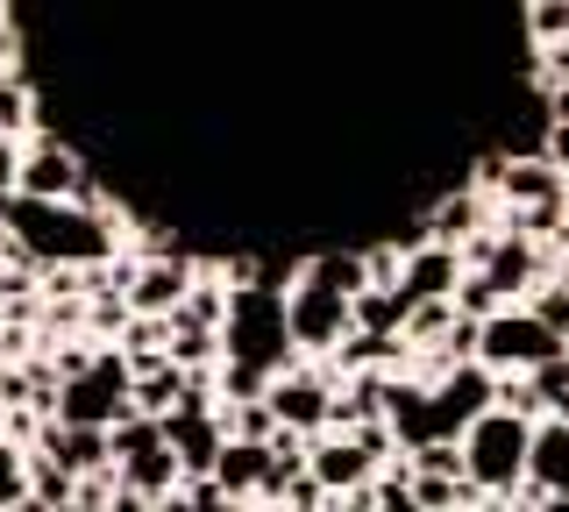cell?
Wrapping results in <instances>:
<instances>
[{
	"instance_id": "5",
	"label": "cell",
	"mask_w": 569,
	"mask_h": 512,
	"mask_svg": "<svg viewBox=\"0 0 569 512\" xmlns=\"http://www.w3.org/2000/svg\"><path fill=\"white\" fill-rule=\"evenodd\" d=\"M556 357H569L562 334H548L533 321V307H506L498 321H485V349H477V363L491 370V378H533V370H548Z\"/></svg>"
},
{
	"instance_id": "4",
	"label": "cell",
	"mask_w": 569,
	"mask_h": 512,
	"mask_svg": "<svg viewBox=\"0 0 569 512\" xmlns=\"http://www.w3.org/2000/svg\"><path fill=\"white\" fill-rule=\"evenodd\" d=\"M129 413H136V363L121 357V349H107V357L79 363V378H64V392H58V420H64V428H100V434H114Z\"/></svg>"
},
{
	"instance_id": "10",
	"label": "cell",
	"mask_w": 569,
	"mask_h": 512,
	"mask_svg": "<svg viewBox=\"0 0 569 512\" xmlns=\"http://www.w3.org/2000/svg\"><path fill=\"white\" fill-rule=\"evenodd\" d=\"M164 449L178 455V470H186L192 484H207L213 463H221V449H228L221 413H207V405H186V413H171V420H164Z\"/></svg>"
},
{
	"instance_id": "14",
	"label": "cell",
	"mask_w": 569,
	"mask_h": 512,
	"mask_svg": "<svg viewBox=\"0 0 569 512\" xmlns=\"http://www.w3.org/2000/svg\"><path fill=\"white\" fill-rule=\"evenodd\" d=\"M43 455H50L58 470H71V476L114 470V449H107V434H100V428H64V420H50V428H43Z\"/></svg>"
},
{
	"instance_id": "1",
	"label": "cell",
	"mask_w": 569,
	"mask_h": 512,
	"mask_svg": "<svg viewBox=\"0 0 569 512\" xmlns=\"http://www.w3.org/2000/svg\"><path fill=\"white\" fill-rule=\"evenodd\" d=\"M0 221H8L22 263H107L121 242V221L107 207H50V200H0Z\"/></svg>"
},
{
	"instance_id": "19",
	"label": "cell",
	"mask_w": 569,
	"mask_h": 512,
	"mask_svg": "<svg viewBox=\"0 0 569 512\" xmlns=\"http://www.w3.org/2000/svg\"><path fill=\"white\" fill-rule=\"evenodd\" d=\"M29 114H36V100H29V86L14 79L8 93H0V143H14V135L29 129Z\"/></svg>"
},
{
	"instance_id": "2",
	"label": "cell",
	"mask_w": 569,
	"mask_h": 512,
	"mask_svg": "<svg viewBox=\"0 0 569 512\" xmlns=\"http://www.w3.org/2000/svg\"><path fill=\"white\" fill-rule=\"evenodd\" d=\"M221 357L263 370V378H284V363H292V299L257 292V285L236 292L228 299V328H221Z\"/></svg>"
},
{
	"instance_id": "20",
	"label": "cell",
	"mask_w": 569,
	"mask_h": 512,
	"mask_svg": "<svg viewBox=\"0 0 569 512\" xmlns=\"http://www.w3.org/2000/svg\"><path fill=\"white\" fill-rule=\"evenodd\" d=\"M527 307H533V321H541L548 334H562V342H569V285H548V292H533Z\"/></svg>"
},
{
	"instance_id": "21",
	"label": "cell",
	"mask_w": 569,
	"mask_h": 512,
	"mask_svg": "<svg viewBox=\"0 0 569 512\" xmlns=\"http://www.w3.org/2000/svg\"><path fill=\"white\" fill-rule=\"evenodd\" d=\"M470 512H520V505H512V499H477Z\"/></svg>"
},
{
	"instance_id": "7",
	"label": "cell",
	"mask_w": 569,
	"mask_h": 512,
	"mask_svg": "<svg viewBox=\"0 0 569 512\" xmlns=\"http://www.w3.org/2000/svg\"><path fill=\"white\" fill-rule=\"evenodd\" d=\"M263 405H271L278 428L299 434V441H320V434L335 428V384H328V370H284Z\"/></svg>"
},
{
	"instance_id": "11",
	"label": "cell",
	"mask_w": 569,
	"mask_h": 512,
	"mask_svg": "<svg viewBox=\"0 0 569 512\" xmlns=\"http://www.w3.org/2000/svg\"><path fill=\"white\" fill-rule=\"evenodd\" d=\"M192 299V263L186 257H157V263H142L136 271V285L121 307L136 313V321H178V307Z\"/></svg>"
},
{
	"instance_id": "13",
	"label": "cell",
	"mask_w": 569,
	"mask_h": 512,
	"mask_svg": "<svg viewBox=\"0 0 569 512\" xmlns=\"http://www.w3.org/2000/svg\"><path fill=\"white\" fill-rule=\"evenodd\" d=\"M520 499H569V428L541 420L533 428V455H527V491Z\"/></svg>"
},
{
	"instance_id": "17",
	"label": "cell",
	"mask_w": 569,
	"mask_h": 512,
	"mask_svg": "<svg viewBox=\"0 0 569 512\" xmlns=\"http://www.w3.org/2000/svg\"><path fill=\"white\" fill-rule=\"evenodd\" d=\"M370 505H378V512H427V505L413 499V463L385 470V476H378V491H370Z\"/></svg>"
},
{
	"instance_id": "9",
	"label": "cell",
	"mask_w": 569,
	"mask_h": 512,
	"mask_svg": "<svg viewBox=\"0 0 569 512\" xmlns=\"http://www.w3.org/2000/svg\"><path fill=\"white\" fill-rule=\"evenodd\" d=\"M307 470L328 484L335 505H342V499H363V491H378V476H385V470L363 455V441H356V434H320L313 449H307Z\"/></svg>"
},
{
	"instance_id": "22",
	"label": "cell",
	"mask_w": 569,
	"mask_h": 512,
	"mask_svg": "<svg viewBox=\"0 0 569 512\" xmlns=\"http://www.w3.org/2000/svg\"><path fill=\"white\" fill-rule=\"evenodd\" d=\"M263 512H292V505H263Z\"/></svg>"
},
{
	"instance_id": "15",
	"label": "cell",
	"mask_w": 569,
	"mask_h": 512,
	"mask_svg": "<svg viewBox=\"0 0 569 512\" xmlns=\"http://www.w3.org/2000/svg\"><path fill=\"white\" fill-rule=\"evenodd\" d=\"M263 476H271V441H228L207 484H221L228 499H257V491H263Z\"/></svg>"
},
{
	"instance_id": "6",
	"label": "cell",
	"mask_w": 569,
	"mask_h": 512,
	"mask_svg": "<svg viewBox=\"0 0 569 512\" xmlns=\"http://www.w3.org/2000/svg\"><path fill=\"white\" fill-rule=\"evenodd\" d=\"M356 334V299L307 278V263H299V292H292V349H342Z\"/></svg>"
},
{
	"instance_id": "12",
	"label": "cell",
	"mask_w": 569,
	"mask_h": 512,
	"mask_svg": "<svg viewBox=\"0 0 569 512\" xmlns=\"http://www.w3.org/2000/svg\"><path fill=\"white\" fill-rule=\"evenodd\" d=\"M498 192H506L520 214H562L569 179H562V164H548V157H520V164H506Z\"/></svg>"
},
{
	"instance_id": "16",
	"label": "cell",
	"mask_w": 569,
	"mask_h": 512,
	"mask_svg": "<svg viewBox=\"0 0 569 512\" xmlns=\"http://www.w3.org/2000/svg\"><path fill=\"white\" fill-rule=\"evenodd\" d=\"M107 449H114V463L129 470V463H142V455H157V449H164V420H150V413H129L114 434H107Z\"/></svg>"
},
{
	"instance_id": "8",
	"label": "cell",
	"mask_w": 569,
	"mask_h": 512,
	"mask_svg": "<svg viewBox=\"0 0 569 512\" xmlns=\"http://www.w3.org/2000/svg\"><path fill=\"white\" fill-rule=\"evenodd\" d=\"M462 278H470V263H462V250H449V242H420V250H406V278H399V299L406 307H456Z\"/></svg>"
},
{
	"instance_id": "18",
	"label": "cell",
	"mask_w": 569,
	"mask_h": 512,
	"mask_svg": "<svg viewBox=\"0 0 569 512\" xmlns=\"http://www.w3.org/2000/svg\"><path fill=\"white\" fill-rule=\"evenodd\" d=\"M29 505V455H14L0 441V512H22Z\"/></svg>"
},
{
	"instance_id": "3",
	"label": "cell",
	"mask_w": 569,
	"mask_h": 512,
	"mask_svg": "<svg viewBox=\"0 0 569 512\" xmlns=\"http://www.w3.org/2000/svg\"><path fill=\"white\" fill-rule=\"evenodd\" d=\"M527 455H533V420L520 413H491L462 434V470L485 499H520V476H527Z\"/></svg>"
}]
</instances>
